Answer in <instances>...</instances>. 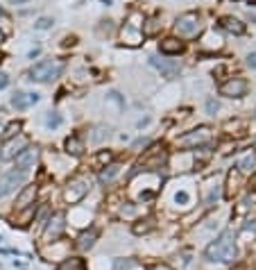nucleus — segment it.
Listing matches in <instances>:
<instances>
[{
    "mask_svg": "<svg viewBox=\"0 0 256 270\" xmlns=\"http://www.w3.org/2000/svg\"><path fill=\"white\" fill-rule=\"evenodd\" d=\"M61 70H64V62L61 59H43L36 66H32L30 80H34V82H52V80H57L61 75Z\"/></svg>",
    "mask_w": 256,
    "mask_h": 270,
    "instance_id": "obj_1",
    "label": "nucleus"
},
{
    "mask_svg": "<svg viewBox=\"0 0 256 270\" xmlns=\"http://www.w3.org/2000/svg\"><path fill=\"white\" fill-rule=\"evenodd\" d=\"M66 230V216L64 214H52V216L45 218L43 222V234H41V241L43 243H54V241H59L61 234H64Z\"/></svg>",
    "mask_w": 256,
    "mask_h": 270,
    "instance_id": "obj_2",
    "label": "nucleus"
},
{
    "mask_svg": "<svg viewBox=\"0 0 256 270\" xmlns=\"http://www.w3.org/2000/svg\"><path fill=\"white\" fill-rule=\"evenodd\" d=\"M175 32H177L182 39H193L202 32V23H200V16L188 12V14H182L175 23Z\"/></svg>",
    "mask_w": 256,
    "mask_h": 270,
    "instance_id": "obj_3",
    "label": "nucleus"
},
{
    "mask_svg": "<svg viewBox=\"0 0 256 270\" xmlns=\"http://www.w3.org/2000/svg\"><path fill=\"white\" fill-rule=\"evenodd\" d=\"M89 191H91L89 180H86V177H75V180L68 182V186H66L64 198H66V202H70V204H77L79 200H84V196H89Z\"/></svg>",
    "mask_w": 256,
    "mask_h": 270,
    "instance_id": "obj_4",
    "label": "nucleus"
},
{
    "mask_svg": "<svg viewBox=\"0 0 256 270\" xmlns=\"http://www.w3.org/2000/svg\"><path fill=\"white\" fill-rule=\"evenodd\" d=\"M25 148H30L27 136H25V134H16V136H11L9 141L2 146V150H0V159H2V162H11V159H16L20 152H23Z\"/></svg>",
    "mask_w": 256,
    "mask_h": 270,
    "instance_id": "obj_5",
    "label": "nucleus"
},
{
    "mask_svg": "<svg viewBox=\"0 0 256 270\" xmlns=\"http://www.w3.org/2000/svg\"><path fill=\"white\" fill-rule=\"evenodd\" d=\"M23 182H25V175L20 170H16V168L2 172V175H0V198L14 193L16 188H20V184Z\"/></svg>",
    "mask_w": 256,
    "mask_h": 270,
    "instance_id": "obj_6",
    "label": "nucleus"
},
{
    "mask_svg": "<svg viewBox=\"0 0 256 270\" xmlns=\"http://www.w3.org/2000/svg\"><path fill=\"white\" fill-rule=\"evenodd\" d=\"M36 159H39V150H36V148H25L23 152L14 159V162H16L14 168H16V170H20L23 175H27V172L36 166Z\"/></svg>",
    "mask_w": 256,
    "mask_h": 270,
    "instance_id": "obj_7",
    "label": "nucleus"
},
{
    "mask_svg": "<svg viewBox=\"0 0 256 270\" xmlns=\"http://www.w3.org/2000/svg\"><path fill=\"white\" fill-rule=\"evenodd\" d=\"M36 193H39V186H36V184H27V186L18 193V198H16V209H18V212H25V209L34 206Z\"/></svg>",
    "mask_w": 256,
    "mask_h": 270,
    "instance_id": "obj_8",
    "label": "nucleus"
},
{
    "mask_svg": "<svg viewBox=\"0 0 256 270\" xmlns=\"http://www.w3.org/2000/svg\"><path fill=\"white\" fill-rule=\"evenodd\" d=\"M220 91H222V96H227V98H241V96H245V91H247V82L243 78H234V80L222 84Z\"/></svg>",
    "mask_w": 256,
    "mask_h": 270,
    "instance_id": "obj_9",
    "label": "nucleus"
},
{
    "mask_svg": "<svg viewBox=\"0 0 256 270\" xmlns=\"http://www.w3.org/2000/svg\"><path fill=\"white\" fill-rule=\"evenodd\" d=\"M209 136H211V132H209L207 128H200V130H195L193 134H186V136H182L179 138V146H184V148H188V146H200V143H207L209 141Z\"/></svg>",
    "mask_w": 256,
    "mask_h": 270,
    "instance_id": "obj_10",
    "label": "nucleus"
},
{
    "mask_svg": "<svg viewBox=\"0 0 256 270\" xmlns=\"http://www.w3.org/2000/svg\"><path fill=\"white\" fill-rule=\"evenodd\" d=\"M95 241H98V230H86L77 236V243H75V246L84 252V250H91V248L95 246Z\"/></svg>",
    "mask_w": 256,
    "mask_h": 270,
    "instance_id": "obj_11",
    "label": "nucleus"
},
{
    "mask_svg": "<svg viewBox=\"0 0 256 270\" xmlns=\"http://www.w3.org/2000/svg\"><path fill=\"white\" fill-rule=\"evenodd\" d=\"M36 100H39V96L36 94H14L11 104H14L16 109H25V107H30L32 102H36Z\"/></svg>",
    "mask_w": 256,
    "mask_h": 270,
    "instance_id": "obj_12",
    "label": "nucleus"
},
{
    "mask_svg": "<svg viewBox=\"0 0 256 270\" xmlns=\"http://www.w3.org/2000/svg\"><path fill=\"white\" fill-rule=\"evenodd\" d=\"M182 50H184V44L179 39H175V36L161 41V52H166V54H179Z\"/></svg>",
    "mask_w": 256,
    "mask_h": 270,
    "instance_id": "obj_13",
    "label": "nucleus"
},
{
    "mask_svg": "<svg viewBox=\"0 0 256 270\" xmlns=\"http://www.w3.org/2000/svg\"><path fill=\"white\" fill-rule=\"evenodd\" d=\"M84 268H86V264L79 256H68V259L59 261V266H57V270H84Z\"/></svg>",
    "mask_w": 256,
    "mask_h": 270,
    "instance_id": "obj_14",
    "label": "nucleus"
},
{
    "mask_svg": "<svg viewBox=\"0 0 256 270\" xmlns=\"http://www.w3.org/2000/svg\"><path fill=\"white\" fill-rule=\"evenodd\" d=\"M66 152L73 154V157H79V154L84 152V143H82V138H79V136H70V138H66Z\"/></svg>",
    "mask_w": 256,
    "mask_h": 270,
    "instance_id": "obj_15",
    "label": "nucleus"
},
{
    "mask_svg": "<svg viewBox=\"0 0 256 270\" xmlns=\"http://www.w3.org/2000/svg\"><path fill=\"white\" fill-rule=\"evenodd\" d=\"M118 172H120V166H104V170L100 172V182H102V184H111Z\"/></svg>",
    "mask_w": 256,
    "mask_h": 270,
    "instance_id": "obj_16",
    "label": "nucleus"
},
{
    "mask_svg": "<svg viewBox=\"0 0 256 270\" xmlns=\"http://www.w3.org/2000/svg\"><path fill=\"white\" fill-rule=\"evenodd\" d=\"M222 25H225L229 32H234V34H243V32H245V25H243L238 18H232V16H227V18L222 20Z\"/></svg>",
    "mask_w": 256,
    "mask_h": 270,
    "instance_id": "obj_17",
    "label": "nucleus"
},
{
    "mask_svg": "<svg viewBox=\"0 0 256 270\" xmlns=\"http://www.w3.org/2000/svg\"><path fill=\"white\" fill-rule=\"evenodd\" d=\"M202 46H204V48H216V50H220V48H222V36L216 34V32H209L207 39L202 41Z\"/></svg>",
    "mask_w": 256,
    "mask_h": 270,
    "instance_id": "obj_18",
    "label": "nucleus"
},
{
    "mask_svg": "<svg viewBox=\"0 0 256 270\" xmlns=\"http://www.w3.org/2000/svg\"><path fill=\"white\" fill-rule=\"evenodd\" d=\"M159 28H161V23H159V16H154V18H150L148 23H143V32H145V34H150V36L157 34Z\"/></svg>",
    "mask_w": 256,
    "mask_h": 270,
    "instance_id": "obj_19",
    "label": "nucleus"
},
{
    "mask_svg": "<svg viewBox=\"0 0 256 270\" xmlns=\"http://www.w3.org/2000/svg\"><path fill=\"white\" fill-rule=\"evenodd\" d=\"M18 130H20V123H11L9 128H7V132H5V136L7 138H11V136H16L18 134Z\"/></svg>",
    "mask_w": 256,
    "mask_h": 270,
    "instance_id": "obj_20",
    "label": "nucleus"
},
{
    "mask_svg": "<svg viewBox=\"0 0 256 270\" xmlns=\"http://www.w3.org/2000/svg\"><path fill=\"white\" fill-rule=\"evenodd\" d=\"M45 123H48L50 128H57V125L61 123V118H59V116H52V114H50V116H48V120H45Z\"/></svg>",
    "mask_w": 256,
    "mask_h": 270,
    "instance_id": "obj_21",
    "label": "nucleus"
},
{
    "mask_svg": "<svg viewBox=\"0 0 256 270\" xmlns=\"http://www.w3.org/2000/svg\"><path fill=\"white\" fill-rule=\"evenodd\" d=\"M98 159H100L102 164H109V162H111V152H100Z\"/></svg>",
    "mask_w": 256,
    "mask_h": 270,
    "instance_id": "obj_22",
    "label": "nucleus"
},
{
    "mask_svg": "<svg viewBox=\"0 0 256 270\" xmlns=\"http://www.w3.org/2000/svg\"><path fill=\"white\" fill-rule=\"evenodd\" d=\"M7 82H9V80H7V75L2 73V70H0V88H5V86H7Z\"/></svg>",
    "mask_w": 256,
    "mask_h": 270,
    "instance_id": "obj_23",
    "label": "nucleus"
},
{
    "mask_svg": "<svg viewBox=\"0 0 256 270\" xmlns=\"http://www.w3.org/2000/svg\"><path fill=\"white\" fill-rule=\"evenodd\" d=\"M247 64H250L252 68H256V52H252L250 57H247Z\"/></svg>",
    "mask_w": 256,
    "mask_h": 270,
    "instance_id": "obj_24",
    "label": "nucleus"
},
{
    "mask_svg": "<svg viewBox=\"0 0 256 270\" xmlns=\"http://www.w3.org/2000/svg\"><path fill=\"white\" fill-rule=\"evenodd\" d=\"M7 2H11V5H20V2H25V0H7Z\"/></svg>",
    "mask_w": 256,
    "mask_h": 270,
    "instance_id": "obj_25",
    "label": "nucleus"
},
{
    "mask_svg": "<svg viewBox=\"0 0 256 270\" xmlns=\"http://www.w3.org/2000/svg\"><path fill=\"white\" fill-rule=\"evenodd\" d=\"M252 184H254V188H256V175H254V182H252Z\"/></svg>",
    "mask_w": 256,
    "mask_h": 270,
    "instance_id": "obj_26",
    "label": "nucleus"
}]
</instances>
